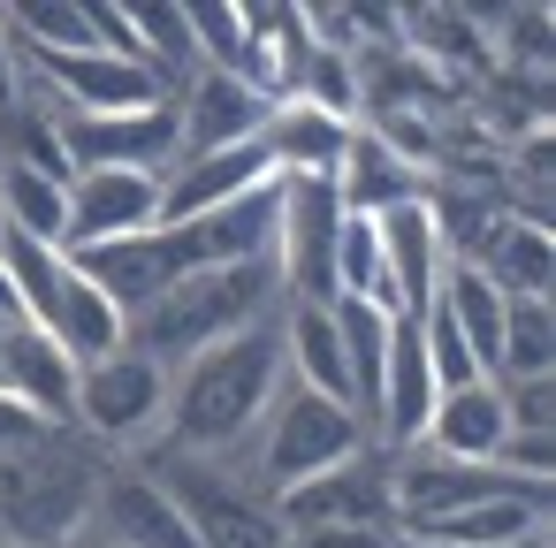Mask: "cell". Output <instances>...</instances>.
<instances>
[{
  "label": "cell",
  "instance_id": "8",
  "mask_svg": "<svg viewBox=\"0 0 556 548\" xmlns=\"http://www.w3.org/2000/svg\"><path fill=\"white\" fill-rule=\"evenodd\" d=\"M282 533L305 540V533H336V525H396V472H389V449H358L343 464H328L320 480L290 487L275 502Z\"/></svg>",
  "mask_w": 556,
  "mask_h": 548
},
{
  "label": "cell",
  "instance_id": "6",
  "mask_svg": "<svg viewBox=\"0 0 556 548\" xmlns=\"http://www.w3.org/2000/svg\"><path fill=\"white\" fill-rule=\"evenodd\" d=\"M161 411H168V366H153L146 351L115 343L108 358L77 366V404H70V426L108 449V457H138L161 442Z\"/></svg>",
  "mask_w": 556,
  "mask_h": 548
},
{
  "label": "cell",
  "instance_id": "9",
  "mask_svg": "<svg viewBox=\"0 0 556 548\" xmlns=\"http://www.w3.org/2000/svg\"><path fill=\"white\" fill-rule=\"evenodd\" d=\"M54 153L70 176L85 168H138L168 176L176 168V107H130V115H47Z\"/></svg>",
  "mask_w": 556,
  "mask_h": 548
},
{
  "label": "cell",
  "instance_id": "33",
  "mask_svg": "<svg viewBox=\"0 0 556 548\" xmlns=\"http://www.w3.org/2000/svg\"><path fill=\"white\" fill-rule=\"evenodd\" d=\"M0 320H16V297H9V275H0Z\"/></svg>",
  "mask_w": 556,
  "mask_h": 548
},
{
  "label": "cell",
  "instance_id": "21",
  "mask_svg": "<svg viewBox=\"0 0 556 548\" xmlns=\"http://www.w3.org/2000/svg\"><path fill=\"white\" fill-rule=\"evenodd\" d=\"M503 396H495V381H472V388H442L434 396V411H427V434L412 442V449H427V457H457V464H495V449H503Z\"/></svg>",
  "mask_w": 556,
  "mask_h": 548
},
{
  "label": "cell",
  "instance_id": "10",
  "mask_svg": "<svg viewBox=\"0 0 556 548\" xmlns=\"http://www.w3.org/2000/svg\"><path fill=\"white\" fill-rule=\"evenodd\" d=\"M336 244H343L336 191L328 183H282V221H275L282 305H336Z\"/></svg>",
  "mask_w": 556,
  "mask_h": 548
},
{
  "label": "cell",
  "instance_id": "5",
  "mask_svg": "<svg viewBox=\"0 0 556 548\" xmlns=\"http://www.w3.org/2000/svg\"><path fill=\"white\" fill-rule=\"evenodd\" d=\"M153 464V480L176 495L184 525H191V548H290L275 502L252 487V472L237 457H184V449H138Z\"/></svg>",
  "mask_w": 556,
  "mask_h": 548
},
{
  "label": "cell",
  "instance_id": "35",
  "mask_svg": "<svg viewBox=\"0 0 556 548\" xmlns=\"http://www.w3.org/2000/svg\"><path fill=\"white\" fill-rule=\"evenodd\" d=\"M0 548H16V540H0Z\"/></svg>",
  "mask_w": 556,
  "mask_h": 548
},
{
  "label": "cell",
  "instance_id": "12",
  "mask_svg": "<svg viewBox=\"0 0 556 548\" xmlns=\"http://www.w3.org/2000/svg\"><path fill=\"white\" fill-rule=\"evenodd\" d=\"M70 267L123 313V320H138L161 290H176L184 275H191V252H184V237L176 229H146V237H115V244H85V252H70Z\"/></svg>",
  "mask_w": 556,
  "mask_h": 548
},
{
  "label": "cell",
  "instance_id": "25",
  "mask_svg": "<svg viewBox=\"0 0 556 548\" xmlns=\"http://www.w3.org/2000/svg\"><path fill=\"white\" fill-rule=\"evenodd\" d=\"M275 328H282V373L343 404V335H336V305H282ZM343 411H351V404H343Z\"/></svg>",
  "mask_w": 556,
  "mask_h": 548
},
{
  "label": "cell",
  "instance_id": "13",
  "mask_svg": "<svg viewBox=\"0 0 556 548\" xmlns=\"http://www.w3.org/2000/svg\"><path fill=\"white\" fill-rule=\"evenodd\" d=\"M168 107H176V161L184 153H222V145H252L260 130H267V92L252 85V77H222V69H191L176 92H168Z\"/></svg>",
  "mask_w": 556,
  "mask_h": 548
},
{
  "label": "cell",
  "instance_id": "14",
  "mask_svg": "<svg viewBox=\"0 0 556 548\" xmlns=\"http://www.w3.org/2000/svg\"><path fill=\"white\" fill-rule=\"evenodd\" d=\"M267 183H282V176L267 168L260 138L252 145H222V153H184L161 176V229H184V221H199L214 206H237V199H252Z\"/></svg>",
  "mask_w": 556,
  "mask_h": 548
},
{
  "label": "cell",
  "instance_id": "30",
  "mask_svg": "<svg viewBox=\"0 0 556 548\" xmlns=\"http://www.w3.org/2000/svg\"><path fill=\"white\" fill-rule=\"evenodd\" d=\"M16 115H24V54H16L9 24H0V138H9Z\"/></svg>",
  "mask_w": 556,
  "mask_h": 548
},
{
  "label": "cell",
  "instance_id": "20",
  "mask_svg": "<svg viewBox=\"0 0 556 548\" xmlns=\"http://www.w3.org/2000/svg\"><path fill=\"white\" fill-rule=\"evenodd\" d=\"M434 373H427V358H419V328L412 320H396V335H389V373H381V411H374V449H412L419 434H427V411H434Z\"/></svg>",
  "mask_w": 556,
  "mask_h": 548
},
{
  "label": "cell",
  "instance_id": "24",
  "mask_svg": "<svg viewBox=\"0 0 556 548\" xmlns=\"http://www.w3.org/2000/svg\"><path fill=\"white\" fill-rule=\"evenodd\" d=\"M434 313L457 328V343L472 351V366L495 381V351H503V290H495L480 267L450 259V275H442V290H434Z\"/></svg>",
  "mask_w": 556,
  "mask_h": 548
},
{
  "label": "cell",
  "instance_id": "31",
  "mask_svg": "<svg viewBox=\"0 0 556 548\" xmlns=\"http://www.w3.org/2000/svg\"><path fill=\"white\" fill-rule=\"evenodd\" d=\"M290 548H404V533L396 525H336V533H305Z\"/></svg>",
  "mask_w": 556,
  "mask_h": 548
},
{
  "label": "cell",
  "instance_id": "34",
  "mask_svg": "<svg viewBox=\"0 0 556 548\" xmlns=\"http://www.w3.org/2000/svg\"><path fill=\"white\" fill-rule=\"evenodd\" d=\"M70 548H92V540H70Z\"/></svg>",
  "mask_w": 556,
  "mask_h": 548
},
{
  "label": "cell",
  "instance_id": "15",
  "mask_svg": "<svg viewBox=\"0 0 556 548\" xmlns=\"http://www.w3.org/2000/svg\"><path fill=\"white\" fill-rule=\"evenodd\" d=\"M374 237H381V267H389L396 320H419V313L434 305L442 275H450V244H442L434 206H427V199H419V206H396V214L374 221Z\"/></svg>",
  "mask_w": 556,
  "mask_h": 548
},
{
  "label": "cell",
  "instance_id": "11",
  "mask_svg": "<svg viewBox=\"0 0 556 548\" xmlns=\"http://www.w3.org/2000/svg\"><path fill=\"white\" fill-rule=\"evenodd\" d=\"M146 229H161V176L85 168V176L62 183V252L115 244V237H146Z\"/></svg>",
  "mask_w": 556,
  "mask_h": 548
},
{
  "label": "cell",
  "instance_id": "1",
  "mask_svg": "<svg viewBox=\"0 0 556 548\" xmlns=\"http://www.w3.org/2000/svg\"><path fill=\"white\" fill-rule=\"evenodd\" d=\"M282 328L260 320L229 343H206L199 358H184L168 373V411H161V449L184 457H237L252 442V426L267 419L275 388H282Z\"/></svg>",
  "mask_w": 556,
  "mask_h": 548
},
{
  "label": "cell",
  "instance_id": "16",
  "mask_svg": "<svg viewBox=\"0 0 556 548\" xmlns=\"http://www.w3.org/2000/svg\"><path fill=\"white\" fill-rule=\"evenodd\" d=\"M0 388H9V404H24L39 426H70L77 366L62 358L54 335H39L31 320H9V328H0Z\"/></svg>",
  "mask_w": 556,
  "mask_h": 548
},
{
  "label": "cell",
  "instance_id": "19",
  "mask_svg": "<svg viewBox=\"0 0 556 548\" xmlns=\"http://www.w3.org/2000/svg\"><path fill=\"white\" fill-rule=\"evenodd\" d=\"M275 221H282V183L237 199V206H214L199 221H184V252L191 267H252V259H275Z\"/></svg>",
  "mask_w": 556,
  "mask_h": 548
},
{
  "label": "cell",
  "instance_id": "32",
  "mask_svg": "<svg viewBox=\"0 0 556 548\" xmlns=\"http://www.w3.org/2000/svg\"><path fill=\"white\" fill-rule=\"evenodd\" d=\"M31 434H47V426H39L24 404H9V396H0V457H9V449H24Z\"/></svg>",
  "mask_w": 556,
  "mask_h": 548
},
{
  "label": "cell",
  "instance_id": "23",
  "mask_svg": "<svg viewBox=\"0 0 556 548\" xmlns=\"http://www.w3.org/2000/svg\"><path fill=\"white\" fill-rule=\"evenodd\" d=\"M465 267H480L503 297H548L556 290V237H548V221L503 214L495 237L480 244V259H465Z\"/></svg>",
  "mask_w": 556,
  "mask_h": 548
},
{
  "label": "cell",
  "instance_id": "29",
  "mask_svg": "<svg viewBox=\"0 0 556 548\" xmlns=\"http://www.w3.org/2000/svg\"><path fill=\"white\" fill-rule=\"evenodd\" d=\"M510 434H556V381H495Z\"/></svg>",
  "mask_w": 556,
  "mask_h": 548
},
{
  "label": "cell",
  "instance_id": "26",
  "mask_svg": "<svg viewBox=\"0 0 556 548\" xmlns=\"http://www.w3.org/2000/svg\"><path fill=\"white\" fill-rule=\"evenodd\" d=\"M404 54L434 77V69H488V31L472 9H404Z\"/></svg>",
  "mask_w": 556,
  "mask_h": 548
},
{
  "label": "cell",
  "instance_id": "36",
  "mask_svg": "<svg viewBox=\"0 0 556 548\" xmlns=\"http://www.w3.org/2000/svg\"><path fill=\"white\" fill-rule=\"evenodd\" d=\"M0 396H9V388H0Z\"/></svg>",
  "mask_w": 556,
  "mask_h": 548
},
{
  "label": "cell",
  "instance_id": "4",
  "mask_svg": "<svg viewBox=\"0 0 556 548\" xmlns=\"http://www.w3.org/2000/svg\"><path fill=\"white\" fill-rule=\"evenodd\" d=\"M358 449H366V434H358V419H351L336 396H320V388H305V381H282L275 404H267V419H260L252 442L237 449V464L252 472V487H260L267 502H282L290 487L320 480L328 464H343V457H358Z\"/></svg>",
  "mask_w": 556,
  "mask_h": 548
},
{
  "label": "cell",
  "instance_id": "27",
  "mask_svg": "<svg viewBox=\"0 0 556 548\" xmlns=\"http://www.w3.org/2000/svg\"><path fill=\"white\" fill-rule=\"evenodd\" d=\"M495 381H556V305L548 297H503Z\"/></svg>",
  "mask_w": 556,
  "mask_h": 548
},
{
  "label": "cell",
  "instance_id": "2",
  "mask_svg": "<svg viewBox=\"0 0 556 548\" xmlns=\"http://www.w3.org/2000/svg\"><path fill=\"white\" fill-rule=\"evenodd\" d=\"M275 313H282V275H275V259H252V267H191V275H184L176 290H161L138 320H123V343L176 373V366L199 358L206 343H229V335H244V328H260V320H275Z\"/></svg>",
  "mask_w": 556,
  "mask_h": 548
},
{
  "label": "cell",
  "instance_id": "18",
  "mask_svg": "<svg viewBox=\"0 0 556 548\" xmlns=\"http://www.w3.org/2000/svg\"><path fill=\"white\" fill-rule=\"evenodd\" d=\"M351 130L358 123H336V115H320L305 100H275L267 107V130H260V153H267V168L282 183H328L336 161L351 153Z\"/></svg>",
  "mask_w": 556,
  "mask_h": 548
},
{
  "label": "cell",
  "instance_id": "7",
  "mask_svg": "<svg viewBox=\"0 0 556 548\" xmlns=\"http://www.w3.org/2000/svg\"><path fill=\"white\" fill-rule=\"evenodd\" d=\"M77 540H92V548H191V525L146 457H108Z\"/></svg>",
  "mask_w": 556,
  "mask_h": 548
},
{
  "label": "cell",
  "instance_id": "17",
  "mask_svg": "<svg viewBox=\"0 0 556 548\" xmlns=\"http://www.w3.org/2000/svg\"><path fill=\"white\" fill-rule=\"evenodd\" d=\"M328 191H336V206H343L351 221H381V214H396V206H419L434 183H427V168H412V161H404L396 145H381L374 130H351V153L336 161Z\"/></svg>",
  "mask_w": 556,
  "mask_h": 548
},
{
  "label": "cell",
  "instance_id": "22",
  "mask_svg": "<svg viewBox=\"0 0 556 548\" xmlns=\"http://www.w3.org/2000/svg\"><path fill=\"white\" fill-rule=\"evenodd\" d=\"M548 533V502L541 495H495V502H472V510H450L419 533H404L412 548H518V540H541Z\"/></svg>",
  "mask_w": 556,
  "mask_h": 548
},
{
  "label": "cell",
  "instance_id": "3",
  "mask_svg": "<svg viewBox=\"0 0 556 548\" xmlns=\"http://www.w3.org/2000/svg\"><path fill=\"white\" fill-rule=\"evenodd\" d=\"M108 472V449H92L77 426H47L24 449L0 457V540L16 548H70L92 487Z\"/></svg>",
  "mask_w": 556,
  "mask_h": 548
},
{
  "label": "cell",
  "instance_id": "28",
  "mask_svg": "<svg viewBox=\"0 0 556 548\" xmlns=\"http://www.w3.org/2000/svg\"><path fill=\"white\" fill-rule=\"evenodd\" d=\"M184 31H191V62L244 77V9L237 0H184Z\"/></svg>",
  "mask_w": 556,
  "mask_h": 548
}]
</instances>
